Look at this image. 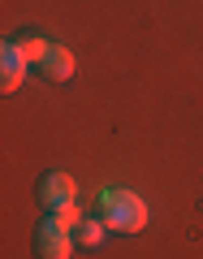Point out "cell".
Here are the masks:
<instances>
[{
    "label": "cell",
    "mask_w": 203,
    "mask_h": 259,
    "mask_svg": "<svg viewBox=\"0 0 203 259\" xmlns=\"http://www.w3.org/2000/svg\"><path fill=\"white\" fill-rule=\"evenodd\" d=\"M100 216L112 233H143L147 229V203L134 190H104L100 194Z\"/></svg>",
    "instance_id": "obj_1"
},
{
    "label": "cell",
    "mask_w": 203,
    "mask_h": 259,
    "mask_svg": "<svg viewBox=\"0 0 203 259\" xmlns=\"http://www.w3.org/2000/svg\"><path fill=\"white\" fill-rule=\"evenodd\" d=\"M74 246H78L74 229L61 225L52 212H48L44 225L35 229V259H69V255H74Z\"/></svg>",
    "instance_id": "obj_2"
},
{
    "label": "cell",
    "mask_w": 203,
    "mask_h": 259,
    "mask_svg": "<svg viewBox=\"0 0 203 259\" xmlns=\"http://www.w3.org/2000/svg\"><path fill=\"white\" fill-rule=\"evenodd\" d=\"M35 194H39V203H44V212H61L65 203H74V199H78V186H74V177H69V173L52 168V173L39 177Z\"/></svg>",
    "instance_id": "obj_3"
},
{
    "label": "cell",
    "mask_w": 203,
    "mask_h": 259,
    "mask_svg": "<svg viewBox=\"0 0 203 259\" xmlns=\"http://www.w3.org/2000/svg\"><path fill=\"white\" fill-rule=\"evenodd\" d=\"M26 52H22V44H5L0 48V91H18L22 78H26Z\"/></svg>",
    "instance_id": "obj_4"
},
{
    "label": "cell",
    "mask_w": 203,
    "mask_h": 259,
    "mask_svg": "<svg viewBox=\"0 0 203 259\" xmlns=\"http://www.w3.org/2000/svg\"><path fill=\"white\" fill-rule=\"evenodd\" d=\"M35 69L48 78V82H69V78H74V52L52 44V48H48V56L35 65Z\"/></svg>",
    "instance_id": "obj_5"
},
{
    "label": "cell",
    "mask_w": 203,
    "mask_h": 259,
    "mask_svg": "<svg viewBox=\"0 0 203 259\" xmlns=\"http://www.w3.org/2000/svg\"><path fill=\"white\" fill-rule=\"evenodd\" d=\"M104 233H108V225H104V216H83V225L74 229V238H78V246H100L104 242Z\"/></svg>",
    "instance_id": "obj_6"
},
{
    "label": "cell",
    "mask_w": 203,
    "mask_h": 259,
    "mask_svg": "<svg viewBox=\"0 0 203 259\" xmlns=\"http://www.w3.org/2000/svg\"><path fill=\"white\" fill-rule=\"evenodd\" d=\"M18 44H22V52H26V61H30V65H39V61L48 56V48H52V44H44V39H35V35L18 39Z\"/></svg>",
    "instance_id": "obj_7"
},
{
    "label": "cell",
    "mask_w": 203,
    "mask_h": 259,
    "mask_svg": "<svg viewBox=\"0 0 203 259\" xmlns=\"http://www.w3.org/2000/svg\"><path fill=\"white\" fill-rule=\"evenodd\" d=\"M52 216H56L61 225H69V229H78V225H83V207H78V199H74V203H65L61 212H52Z\"/></svg>",
    "instance_id": "obj_8"
}]
</instances>
